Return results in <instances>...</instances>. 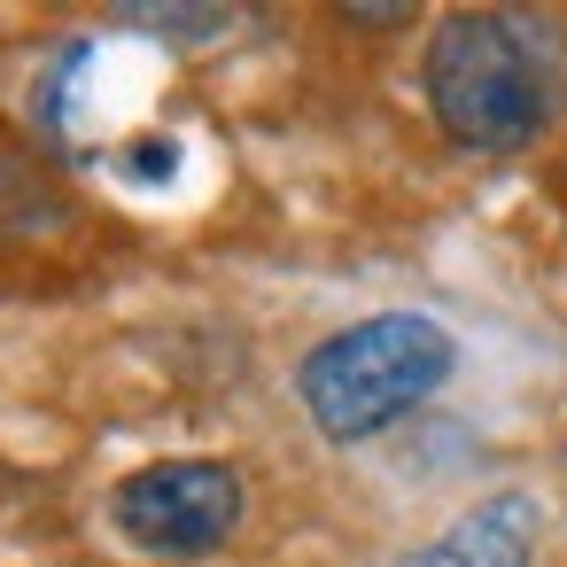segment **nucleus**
Segmentation results:
<instances>
[{
  "mask_svg": "<svg viewBox=\"0 0 567 567\" xmlns=\"http://www.w3.org/2000/svg\"><path fill=\"white\" fill-rule=\"evenodd\" d=\"M427 117L466 156H520L559 117V48L520 9H451L420 55Z\"/></svg>",
  "mask_w": 567,
  "mask_h": 567,
  "instance_id": "obj_1",
  "label": "nucleus"
},
{
  "mask_svg": "<svg viewBox=\"0 0 567 567\" xmlns=\"http://www.w3.org/2000/svg\"><path fill=\"white\" fill-rule=\"evenodd\" d=\"M458 365V342L427 311H373L334 327L296 365V404L327 443H373L404 412H420Z\"/></svg>",
  "mask_w": 567,
  "mask_h": 567,
  "instance_id": "obj_2",
  "label": "nucleus"
},
{
  "mask_svg": "<svg viewBox=\"0 0 567 567\" xmlns=\"http://www.w3.org/2000/svg\"><path fill=\"white\" fill-rule=\"evenodd\" d=\"M249 513V482L226 458H156L110 489V528L148 559H203Z\"/></svg>",
  "mask_w": 567,
  "mask_h": 567,
  "instance_id": "obj_3",
  "label": "nucleus"
},
{
  "mask_svg": "<svg viewBox=\"0 0 567 567\" xmlns=\"http://www.w3.org/2000/svg\"><path fill=\"white\" fill-rule=\"evenodd\" d=\"M544 505L528 489H489L466 513H451L427 544H412L396 567H536Z\"/></svg>",
  "mask_w": 567,
  "mask_h": 567,
  "instance_id": "obj_4",
  "label": "nucleus"
},
{
  "mask_svg": "<svg viewBox=\"0 0 567 567\" xmlns=\"http://www.w3.org/2000/svg\"><path fill=\"white\" fill-rule=\"evenodd\" d=\"M117 24H125V32H148V40H172V48H187V40H218V32H234V9H125Z\"/></svg>",
  "mask_w": 567,
  "mask_h": 567,
  "instance_id": "obj_5",
  "label": "nucleus"
},
{
  "mask_svg": "<svg viewBox=\"0 0 567 567\" xmlns=\"http://www.w3.org/2000/svg\"><path fill=\"white\" fill-rule=\"evenodd\" d=\"M342 24H358V32H396V24H412V9H342Z\"/></svg>",
  "mask_w": 567,
  "mask_h": 567,
  "instance_id": "obj_6",
  "label": "nucleus"
}]
</instances>
